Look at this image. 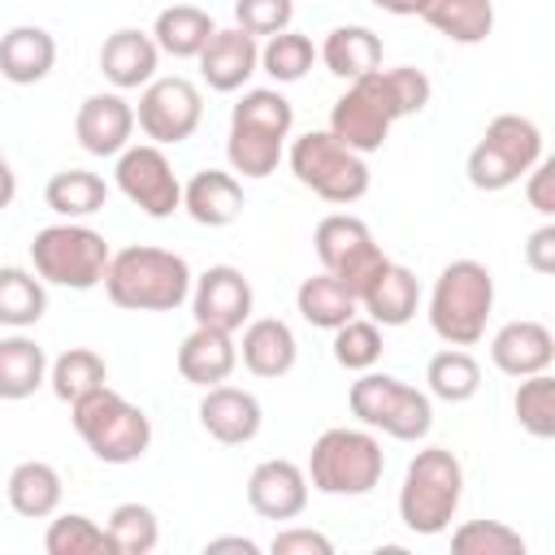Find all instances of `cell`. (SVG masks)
I'll return each mask as SVG.
<instances>
[{
    "instance_id": "obj_20",
    "label": "cell",
    "mask_w": 555,
    "mask_h": 555,
    "mask_svg": "<svg viewBox=\"0 0 555 555\" xmlns=\"http://www.w3.org/2000/svg\"><path fill=\"white\" fill-rule=\"evenodd\" d=\"M156 65H160V48L152 30L117 26L100 43V74L113 82V91H143L156 78Z\"/></svg>"
},
{
    "instance_id": "obj_49",
    "label": "cell",
    "mask_w": 555,
    "mask_h": 555,
    "mask_svg": "<svg viewBox=\"0 0 555 555\" xmlns=\"http://www.w3.org/2000/svg\"><path fill=\"white\" fill-rule=\"evenodd\" d=\"M369 4L382 13H395V17H416V0H369Z\"/></svg>"
},
{
    "instance_id": "obj_6",
    "label": "cell",
    "mask_w": 555,
    "mask_h": 555,
    "mask_svg": "<svg viewBox=\"0 0 555 555\" xmlns=\"http://www.w3.org/2000/svg\"><path fill=\"white\" fill-rule=\"evenodd\" d=\"M308 486L330 499H360L373 494L386 473V451L373 429L334 425L325 429L308 451Z\"/></svg>"
},
{
    "instance_id": "obj_19",
    "label": "cell",
    "mask_w": 555,
    "mask_h": 555,
    "mask_svg": "<svg viewBox=\"0 0 555 555\" xmlns=\"http://www.w3.org/2000/svg\"><path fill=\"white\" fill-rule=\"evenodd\" d=\"M195 61H199V78L208 82V91L234 95L260 69V43L238 26H217Z\"/></svg>"
},
{
    "instance_id": "obj_30",
    "label": "cell",
    "mask_w": 555,
    "mask_h": 555,
    "mask_svg": "<svg viewBox=\"0 0 555 555\" xmlns=\"http://www.w3.org/2000/svg\"><path fill=\"white\" fill-rule=\"evenodd\" d=\"M212 30H217L212 13L208 9H195V4H169L152 22L156 48L165 56H173V61H195L204 52V43L212 39Z\"/></svg>"
},
{
    "instance_id": "obj_9",
    "label": "cell",
    "mask_w": 555,
    "mask_h": 555,
    "mask_svg": "<svg viewBox=\"0 0 555 555\" xmlns=\"http://www.w3.org/2000/svg\"><path fill=\"white\" fill-rule=\"evenodd\" d=\"M108 238L82 221H56L43 225L30 238V269L43 278V286H65V291H91L104 282L108 269Z\"/></svg>"
},
{
    "instance_id": "obj_25",
    "label": "cell",
    "mask_w": 555,
    "mask_h": 555,
    "mask_svg": "<svg viewBox=\"0 0 555 555\" xmlns=\"http://www.w3.org/2000/svg\"><path fill=\"white\" fill-rule=\"evenodd\" d=\"M421 308V282L408 264H395L386 260L382 273L360 291V312L369 321H377L382 330H395V325H408Z\"/></svg>"
},
{
    "instance_id": "obj_39",
    "label": "cell",
    "mask_w": 555,
    "mask_h": 555,
    "mask_svg": "<svg viewBox=\"0 0 555 555\" xmlns=\"http://www.w3.org/2000/svg\"><path fill=\"white\" fill-rule=\"evenodd\" d=\"M104 529H108L113 555H152L160 542V520L147 503H117Z\"/></svg>"
},
{
    "instance_id": "obj_27",
    "label": "cell",
    "mask_w": 555,
    "mask_h": 555,
    "mask_svg": "<svg viewBox=\"0 0 555 555\" xmlns=\"http://www.w3.org/2000/svg\"><path fill=\"white\" fill-rule=\"evenodd\" d=\"M4 499L22 520H48L61 512L65 481L48 460H22L4 481Z\"/></svg>"
},
{
    "instance_id": "obj_28",
    "label": "cell",
    "mask_w": 555,
    "mask_h": 555,
    "mask_svg": "<svg viewBox=\"0 0 555 555\" xmlns=\"http://www.w3.org/2000/svg\"><path fill=\"white\" fill-rule=\"evenodd\" d=\"M416 17L451 43H486L494 30V0H416Z\"/></svg>"
},
{
    "instance_id": "obj_24",
    "label": "cell",
    "mask_w": 555,
    "mask_h": 555,
    "mask_svg": "<svg viewBox=\"0 0 555 555\" xmlns=\"http://www.w3.org/2000/svg\"><path fill=\"white\" fill-rule=\"evenodd\" d=\"M238 369V343L230 330H212V325H195L182 347H178V373L182 382L208 390L217 382H230V373Z\"/></svg>"
},
{
    "instance_id": "obj_3",
    "label": "cell",
    "mask_w": 555,
    "mask_h": 555,
    "mask_svg": "<svg viewBox=\"0 0 555 555\" xmlns=\"http://www.w3.org/2000/svg\"><path fill=\"white\" fill-rule=\"evenodd\" d=\"M295 126V108L278 87H251L230 108V139L225 160L234 178H269L282 156Z\"/></svg>"
},
{
    "instance_id": "obj_8",
    "label": "cell",
    "mask_w": 555,
    "mask_h": 555,
    "mask_svg": "<svg viewBox=\"0 0 555 555\" xmlns=\"http://www.w3.org/2000/svg\"><path fill=\"white\" fill-rule=\"evenodd\" d=\"M347 403H351V416L364 429L386 434L395 442H421L434 429V399H429V390H416V386H408L395 373L364 369L351 382Z\"/></svg>"
},
{
    "instance_id": "obj_15",
    "label": "cell",
    "mask_w": 555,
    "mask_h": 555,
    "mask_svg": "<svg viewBox=\"0 0 555 555\" xmlns=\"http://www.w3.org/2000/svg\"><path fill=\"white\" fill-rule=\"evenodd\" d=\"M251 282L243 278V269L234 264H208L195 282H191V317L195 325H212V330H243L251 321Z\"/></svg>"
},
{
    "instance_id": "obj_29",
    "label": "cell",
    "mask_w": 555,
    "mask_h": 555,
    "mask_svg": "<svg viewBox=\"0 0 555 555\" xmlns=\"http://www.w3.org/2000/svg\"><path fill=\"white\" fill-rule=\"evenodd\" d=\"M317 56H321V65H325L334 78L356 82V78H364L369 69L382 65V35L369 30V26L347 22V26H334V30L325 35V43L317 48Z\"/></svg>"
},
{
    "instance_id": "obj_10",
    "label": "cell",
    "mask_w": 555,
    "mask_h": 555,
    "mask_svg": "<svg viewBox=\"0 0 555 555\" xmlns=\"http://www.w3.org/2000/svg\"><path fill=\"white\" fill-rule=\"evenodd\" d=\"M286 160H291L295 182L308 186L325 204H356L369 195V182H373L369 160L351 152L347 143H338L330 130H308L291 139Z\"/></svg>"
},
{
    "instance_id": "obj_43",
    "label": "cell",
    "mask_w": 555,
    "mask_h": 555,
    "mask_svg": "<svg viewBox=\"0 0 555 555\" xmlns=\"http://www.w3.org/2000/svg\"><path fill=\"white\" fill-rule=\"evenodd\" d=\"M295 17V0H234V26L251 39H269L286 30Z\"/></svg>"
},
{
    "instance_id": "obj_7",
    "label": "cell",
    "mask_w": 555,
    "mask_h": 555,
    "mask_svg": "<svg viewBox=\"0 0 555 555\" xmlns=\"http://www.w3.org/2000/svg\"><path fill=\"white\" fill-rule=\"evenodd\" d=\"M69 421L100 464H134L152 447L147 412L139 403H130L126 395H117L113 386H100V390L82 395L78 403H69Z\"/></svg>"
},
{
    "instance_id": "obj_40",
    "label": "cell",
    "mask_w": 555,
    "mask_h": 555,
    "mask_svg": "<svg viewBox=\"0 0 555 555\" xmlns=\"http://www.w3.org/2000/svg\"><path fill=\"white\" fill-rule=\"evenodd\" d=\"M317 61V48L304 30H278L260 43V69L273 78V82H299Z\"/></svg>"
},
{
    "instance_id": "obj_42",
    "label": "cell",
    "mask_w": 555,
    "mask_h": 555,
    "mask_svg": "<svg viewBox=\"0 0 555 555\" xmlns=\"http://www.w3.org/2000/svg\"><path fill=\"white\" fill-rule=\"evenodd\" d=\"M455 555H525V538L503 520H464L451 529Z\"/></svg>"
},
{
    "instance_id": "obj_32",
    "label": "cell",
    "mask_w": 555,
    "mask_h": 555,
    "mask_svg": "<svg viewBox=\"0 0 555 555\" xmlns=\"http://www.w3.org/2000/svg\"><path fill=\"white\" fill-rule=\"evenodd\" d=\"M295 308H299V317H304L312 330H338L343 321L360 317V299H356L334 273H325V269L299 282Z\"/></svg>"
},
{
    "instance_id": "obj_18",
    "label": "cell",
    "mask_w": 555,
    "mask_h": 555,
    "mask_svg": "<svg viewBox=\"0 0 555 555\" xmlns=\"http://www.w3.org/2000/svg\"><path fill=\"white\" fill-rule=\"evenodd\" d=\"M199 425H204V434H208L212 442H221V447H243V442H251V438L260 434L264 408H260V399H256L251 390L217 382V386H208L204 399H199Z\"/></svg>"
},
{
    "instance_id": "obj_47",
    "label": "cell",
    "mask_w": 555,
    "mask_h": 555,
    "mask_svg": "<svg viewBox=\"0 0 555 555\" xmlns=\"http://www.w3.org/2000/svg\"><path fill=\"white\" fill-rule=\"evenodd\" d=\"M221 551H243V555H256L260 546H256L251 538H243V533H230V538H208V542H204V555H221Z\"/></svg>"
},
{
    "instance_id": "obj_36",
    "label": "cell",
    "mask_w": 555,
    "mask_h": 555,
    "mask_svg": "<svg viewBox=\"0 0 555 555\" xmlns=\"http://www.w3.org/2000/svg\"><path fill=\"white\" fill-rule=\"evenodd\" d=\"M48 386L61 403H78L82 395L108 386V364L91 347H69L56 360H48Z\"/></svg>"
},
{
    "instance_id": "obj_21",
    "label": "cell",
    "mask_w": 555,
    "mask_h": 555,
    "mask_svg": "<svg viewBox=\"0 0 555 555\" xmlns=\"http://www.w3.org/2000/svg\"><path fill=\"white\" fill-rule=\"evenodd\" d=\"M490 364L503 373V377H529V373H546L555 364V338L542 321H507L494 330L490 338Z\"/></svg>"
},
{
    "instance_id": "obj_2",
    "label": "cell",
    "mask_w": 555,
    "mask_h": 555,
    "mask_svg": "<svg viewBox=\"0 0 555 555\" xmlns=\"http://www.w3.org/2000/svg\"><path fill=\"white\" fill-rule=\"evenodd\" d=\"M191 264L165 247H121L108 256L104 295L126 312H173L191 299Z\"/></svg>"
},
{
    "instance_id": "obj_14",
    "label": "cell",
    "mask_w": 555,
    "mask_h": 555,
    "mask_svg": "<svg viewBox=\"0 0 555 555\" xmlns=\"http://www.w3.org/2000/svg\"><path fill=\"white\" fill-rule=\"evenodd\" d=\"M204 121V95L191 78L173 74V78H152L139 91L134 104V126L147 134V143L156 147H173L186 143Z\"/></svg>"
},
{
    "instance_id": "obj_31",
    "label": "cell",
    "mask_w": 555,
    "mask_h": 555,
    "mask_svg": "<svg viewBox=\"0 0 555 555\" xmlns=\"http://www.w3.org/2000/svg\"><path fill=\"white\" fill-rule=\"evenodd\" d=\"M39 386H48V351L22 330L0 338V399L17 403L30 399Z\"/></svg>"
},
{
    "instance_id": "obj_16",
    "label": "cell",
    "mask_w": 555,
    "mask_h": 555,
    "mask_svg": "<svg viewBox=\"0 0 555 555\" xmlns=\"http://www.w3.org/2000/svg\"><path fill=\"white\" fill-rule=\"evenodd\" d=\"M134 134V104L121 91H95L74 113V139L87 156H117L130 147Z\"/></svg>"
},
{
    "instance_id": "obj_33",
    "label": "cell",
    "mask_w": 555,
    "mask_h": 555,
    "mask_svg": "<svg viewBox=\"0 0 555 555\" xmlns=\"http://www.w3.org/2000/svg\"><path fill=\"white\" fill-rule=\"evenodd\" d=\"M43 204L61 217V221H82L91 212H100L108 204V182L91 169H61L48 178L43 186Z\"/></svg>"
},
{
    "instance_id": "obj_41",
    "label": "cell",
    "mask_w": 555,
    "mask_h": 555,
    "mask_svg": "<svg viewBox=\"0 0 555 555\" xmlns=\"http://www.w3.org/2000/svg\"><path fill=\"white\" fill-rule=\"evenodd\" d=\"M334 334V360L347 369V373H364V369H377V360H382V325L377 321H369V317H351V321H343L338 330H330Z\"/></svg>"
},
{
    "instance_id": "obj_1",
    "label": "cell",
    "mask_w": 555,
    "mask_h": 555,
    "mask_svg": "<svg viewBox=\"0 0 555 555\" xmlns=\"http://www.w3.org/2000/svg\"><path fill=\"white\" fill-rule=\"evenodd\" d=\"M434 95V82L425 78V69L416 65H395V69H369L364 78L347 82V91L334 100L330 108V134L338 143H347L360 156L382 152V143L390 139V126L403 117L425 113Z\"/></svg>"
},
{
    "instance_id": "obj_5",
    "label": "cell",
    "mask_w": 555,
    "mask_h": 555,
    "mask_svg": "<svg viewBox=\"0 0 555 555\" xmlns=\"http://www.w3.org/2000/svg\"><path fill=\"white\" fill-rule=\"evenodd\" d=\"M490 312H494V273L468 256L442 264L429 291V330L447 347H473L486 338Z\"/></svg>"
},
{
    "instance_id": "obj_48",
    "label": "cell",
    "mask_w": 555,
    "mask_h": 555,
    "mask_svg": "<svg viewBox=\"0 0 555 555\" xmlns=\"http://www.w3.org/2000/svg\"><path fill=\"white\" fill-rule=\"evenodd\" d=\"M13 195H17V173H13V165H9V156L0 152V212L13 204Z\"/></svg>"
},
{
    "instance_id": "obj_26",
    "label": "cell",
    "mask_w": 555,
    "mask_h": 555,
    "mask_svg": "<svg viewBox=\"0 0 555 555\" xmlns=\"http://www.w3.org/2000/svg\"><path fill=\"white\" fill-rule=\"evenodd\" d=\"M56 65V39L43 26H9L0 35V78L13 87H35Z\"/></svg>"
},
{
    "instance_id": "obj_45",
    "label": "cell",
    "mask_w": 555,
    "mask_h": 555,
    "mask_svg": "<svg viewBox=\"0 0 555 555\" xmlns=\"http://www.w3.org/2000/svg\"><path fill=\"white\" fill-rule=\"evenodd\" d=\"M525 199H529V208H533L542 221L555 217V160H551V156H542V160L525 173Z\"/></svg>"
},
{
    "instance_id": "obj_17",
    "label": "cell",
    "mask_w": 555,
    "mask_h": 555,
    "mask_svg": "<svg viewBox=\"0 0 555 555\" xmlns=\"http://www.w3.org/2000/svg\"><path fill=\"white\" fill-rule=\"evenodd\" d=\"M308 473L295 460H260L247 477V507L260 520H295L308 507Z\"/></svg>"
},
{
    "instance_id": "obj_37",
    "label": "cell",
    "mask_w": 555,
    "mask_h": 555,
    "mask_svg": "<svg viewBox=\"0 0 555 555\" xmlns=\"http://www.w3.org/2000/svg\"><path fill=\"white\" fill-rule=\"evenodd\" d=\"M43 551L48 555H113V542H108V529L95 525L91 516L56 512V516H48Z\"/></svg>"
},
{
    "instance_id": "obj_34",
    "label": "cell",
    "mask_w": 555,
    "mask_h": 555,
    "mask_svg": "<svg viewBox=\"0 0 555 555\" xmlns=\"http://www.w3.org/2000/svg\"><path fill=\"white\" fill-rule=\"evenodd\" d=\"M48 312V286L35 269L22 264H0V325L9 330H30Z\"/></svg>"
},
{
    "instance_id": "obj_35",
    "label": "cell",
    "mask_w": 555,
    "mask_h": 555,
    "mask_svg": "<svg viewBox=\"0 0 555 555\" xmlns=\"http://www.w3.org/2000/svg\"><path fill=\"white\" fill-rule=\"evenodd\" d=\"M425 390L429 399H442V403H468L481 390V364L473 360L468 347H442L425 364Z\"/></svg>"
},
{
    "instance_id": "obj_11",
    "label": "cell",
    "mask_w": 555,
    "mask_h": 555,
    "mask_svg": "<svg viewBox=\"0 0 555 555\" xmlns=\"http://www.w3.org/2000/svg\"><path fill=\"white\" fill-rule=\"evenodd\" d=\"M542 160V130L538 121L520 113H499L490 117L486 134L473 143L464 173L477 191H507L516 186L533 165Z\"/></svg>"
},
{
    "instance_id": "obj_23",
    "label": "cell",
    "mask_w": 555,
    "mask_h": 555,
    "mask_svg": "<svg viewBox=\"0 0 555 555\" xmlns=\"http://www.w3.org/2000/svg\"><path fill=\"white\" fill-rule=\"evenodd\" d=\"M238 360L251 377H286L299 360V343H295V330L282 321V317H256L243 325V343H238Z\"/></svg>"
},
{
    "instance_id": "obj_13",
    "label": "cell",
    "mask_w": 555,
    "mask_h": 555,
    "mask_svg": "<svg viewBox=\"0 0 555 555\" xmlns=\"http://www.w3.org/2000/svg\"><path fill=\"white\" fill-rule=\"evenodd\" d=\"M113 182L117 191L152 221H165L182 208V182L165 156V147L156 143H130L117 152V165H113Z\"/></svg>"
},
{
    "instance_id": "obj_46",
    "label": "cell",
    "mask_w": 555,
    "mask_h": 555,
    "mask_svg": "<svg viewBox=\"0 0 555 555\" xmlns=\"http://www.w3.org/2000/svg\"><path fill=\"white\" fill-rule=\"evenodd\" d=\"M525 264L542 278L555 273V221H542L529 238H525Z\"/></svg>"
},
{
    "instance_id": "obj_38",
    "label": "cell",
    "mask_w": 555,
    "mask_h": 555,
    "mask_svg": "<svg viewBox=\"0 0 555 555\" xmlns=\"http://www.w3.org/2000/svg\"><path fill=\"white\" fill-rule=\"evenodd\" d=\"M512 412L529 438H538V442L555 438V377H551V369L520 377V386L512 395Z\"/></svg>"
},
{
    "instance_id": "obj_22",
    "label": "cell",
    "mask_w": 555,
    "mask_h": 555,
    "mask_svg": "<svg viewBox=\"0 0 555 555\" xmlns=\"http://www.w3.org/2000/svg\"><path fill=\"white\" fill-rule=\"evenodd\" d=\"M243 208H247V195H243V182L230 169H199L182 186V212L195 225L225 230L243 217Z\"/></svg>"
},
{
    "instance_id": "obj_12",
    "label": "cell",
    "mask_w": 555,
    "mask_h": 555,
    "mask_svg": "<svg viewBox=\"0 0 555 555\" xmlns=\"http://www.w3.org/2000/svg\"><path fill=\"white\" fill-rule=\"evenodd\" d=\"M312 247H317L321 269L334 273L356 299H360V291L382 273V264L390 260V256L377 247L373 230H369L360 217H351V212H330V217H321L317 230H312Z\"/></svg>"
},
{
    "instance_id": "obj_4",
    "label": "cell",
    "mask_w": 555,
    "mask_h": 555,
    "mask_svg": "<svg viewBox=\"0 0 555 555\" xmlns=\"http://www.w3.org/2000/svg\"><path fill=\"white\" fill-rule=\"evenodd\" d=\"M464 499V464L447 447H421L408 460L399 486V520L416 538H438L451 529Z\"/></svg>"
},
{
    "instance_id": "obj_44",
    "label": "cell",
    "mask_w": 555,
    "mask_h": 555,
    "mask_svg": "<svg viewBox=\"0 0 555 555\" xmlns=\"http://www.w3.org/2000/svg\"><path fill=\"white\" fill-rule=\"evenodd\" d=\"M269 551H273V555H334V542H330L321 529L291 525V529H278V533H273Z\"/></svg>"
}]
</instances>
